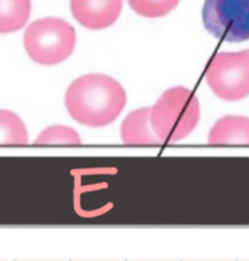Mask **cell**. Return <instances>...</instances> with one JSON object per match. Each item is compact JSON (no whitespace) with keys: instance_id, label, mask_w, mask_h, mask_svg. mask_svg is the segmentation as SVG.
Here are the masks:
<instances>
[{"instance_id":"6da1fadb","label":"cell","mask_w":249,"mask_h":261,"mask_svg":"<svg viewBox=\"0 0 249 261\" xmlns=\"http://www.w3.org/2000/svg\"><path fill=\"white\" fill-rule=\"evenodd\" d=\"M127 102L124 88L106 74L92 73L76 79L66 92L69 114L83 125L111 124Z\"/></svg>"},{"instance_id":"7a4b0ae2","label":"cell","mask_w":249,"mask_h":261,"mask_svg":"<svg viewBox=\"0 0 249 261\" xmlns=\"http://www.w3.org/2000/svg\"><path fill=\"white\" fill-rule=\"evenodd\" d=\"M200 102L187 88H171L150 108V124L162 143H177L197 127Z\"/></svg>"},{"instance_id":"3957f363","label":"cell","mask_w":249,"mask_h":261,"mask_svg":"<svg viewBox=\"0 0 249 261\" xmlns=\"http://www.w3.org/2000/svg\"><path fill=\"white\" fill-rule=\"evenodd\" d=\"M23 44L31 60L52 66L70 57L76 45V32L69 22L45 18L26 28Z\"/></svg>"},{"instance_id":"277c9868","label":"cell","mask_w":249,"mask_h":261,"mask_svg":"<svg viewBox=\"0 0 249 261\" xmlns=\"http://www.w3.org/2000/svg\"><path fill=\"white\" fill-rule=\"evenodd\" d=\"M210 89L225 101H239L249 95V50L220 53L206 69Z\"/></svg>"},{"instance_id":"5b68a950","label":"cell","mask_w":249,"mask_h":261,"mask_svg":"<svg viewBox=\"0 0 249 261\" xmlns=\"http://www.w3.org/2000/svg\"><path fill=\"white\" fill-rule=\"evenodd\" d=\"M203 23L218 40L246 41L249 40V0H206Z\"/></svg>"},{"instance_id":"8992f818","label":"cell","mask_w":249,"mask_h":261,"mask_svg":"<svg viewBox=\"0 0 249 261\" xmlns=\"http://www.w3.org/2000/svg\"><path fill=\"white\" fill-rule=\"evenodd\" d=\"M74 19L88 30H104L114 23L123 9V0H70Z\"/></svg>"},{"instance_id":"52a82bcc","label":"cell","mask_w":249,"mask_h":261,"mask_svg":"<svg viewBox=\"0 0 249 261\" xmlns=\"http://www.w3.org/2000/svg\"><path fill=\"white\" fill-rule=\"evenodd\" d=\"M121 139L125 145L137 146H153L162 143L150 124V108L135 110L125 117L121 124Z\"/></svg>"},{"instance_id":"ba28073f","label":"cell","mask_w":249,"mask_h":261,"mask_svg":"<svg viewBox=\"0 0 249 261\" xmlns=\"http://www.w3.org/2000/svg\"><path fill=\"white\" fill-rule=\"evenodd\" d=\"M210 145H249V118L228 115L217 120L208 135Z\"/></svg>"},{"instance_id":"9c48e42d","label":"cell","mask_w":249,"mask_h":261,"mask_svg":"<svg viewBox=\"0 0 249 261\" xmlns=\"http://www.w3.org/2000/svg\"><path fill=\"white\" fill-rule=\"evenodd\" d=\"M30 13L31 0H0V34L19 31Z\"/></svg>"},{"instance_id":"30bf717a","label":"cell","mask_w":249,"mask_h":261,"mask_svg":"<svg viewBox=\"0 0 249 261\" xmlns=\"http://www.w3.org/2000/svg\"><path fill=\"white\" fill-rule=\"evenodd\" d=\"M28 130L12 111L0 110V145H28Z\"/></svg>"},{"instance_id":"8fae6325","label":"cell","mask_w":249,"mask_h":261,"mask_svg":"<svg viewBox=\"0 0 249 261\" xmlns=\"http://www.w3.org/2000/svg\"><path fill=\"white\" fill-rule=\"evenodd\" d=\"M37 145H80L82 139L76 130L66 125H51L41 132L35 140Z\"/></svg>"},{"instance_id":"7c38bea8","label":"cell","mask_w":249,"mask_h":261,"mask_svg":"<svg viewBox=\"0 0 249 261\" xmlns=\"http://www.w3.org/2000/svg\"><path fill=\"white\" fill-rule=\"evenodd\" d=\"M179 0H128L131 9L145 18H162L178 6Z\"/></svg>"}]
</instances>
